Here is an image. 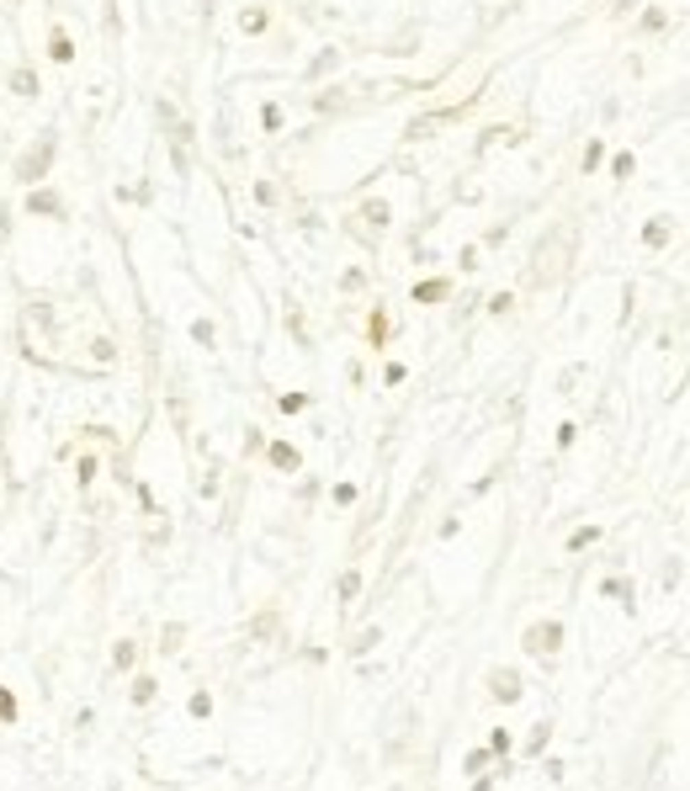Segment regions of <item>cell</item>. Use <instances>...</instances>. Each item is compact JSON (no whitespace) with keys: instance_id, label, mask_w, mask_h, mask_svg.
I'll return each instance as SVG.
<instances>
[{"instance_id":"6da1fadb","label":"cell","mask_w":690,"mask_h":791,"mask_svg":"<svg viewBox=\"0 0 690 791\" xmlns=\"http://www.w3.org/2000/svg\"><path fill=\"white\" fill-rule=\"evenodd\" d=\"M526 648H531V653H542V659H547V648H558V627H536V632H531V637H526Z\"/></svg>"},{"instance_id":"7a4b0ae2","label":"cell","mask_w":690,"mask_h":791,"mask_svg":"<svg viewBox=\"0 0 690 791\" xmlns=\"http://www.w3.org/2000/svg\"><path fill=\"white\" fill-rule=\"evenodd\" d=\"M515 690H521L515 674H494V696H499V701H515Z\"/></svg>"},{"instance_id":"3957f363","label":"cell","mask_w":690,"mask_h":791,"mask_svg":"<svg viewBox=\"0 0 690 791\" xmlns=\"http://www.w3.org/2000/svg\"><path fill=\"white\" fill-rule=\"evenodd\" d=\"M669 239V218H653L648 224V244H664Z\"/></svg>"}]
</instances>
